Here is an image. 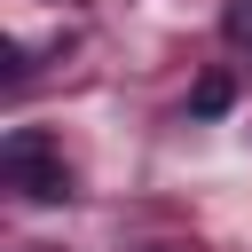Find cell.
Masks as SVG:
<instances>
[{"label":"cell","mask_w":252,"mask_h":252,"mask_svg":"<svg viewBox=\"0 0 252 252\" xmlns=\"http://www.w3.org/2000/svg\"><path fill=\"white\" fill-rule=\"evenodd\" d=\"M0 173H8V189H16V197H32V205H63V197H71V165L47 150V134H39V126H16V134H8Z\"/></svg>","instance_id":"cell-1"},{"label":"cell","mask_w":252,"mask_h":252,"mask_svg":"<svg viewBox=\"0 0 252 252\" xmlns=\"http://www.w3.org/2000/svg\"><path fill=\"white\" fill-rule=\"evenodd\" d=\"M228 102H236V79H228V71H205V79L189 87V110H197V118H220Z\"/></svg>","instance_id":"cell-2"},{"label":"cell","mask_w":252,"mask_h":252,"mask_svg":"<svg viewBox=\"0 0 252 252\" xmlns=\"http://www.w3.org/2000/svg\"><path fill=\"white\" fill-rule=\"evenodd\" d=\"M220 24H228V39H252V0H228V16H220Z\"/></svg>","instance_id":"cell-3"}]
</instances>
